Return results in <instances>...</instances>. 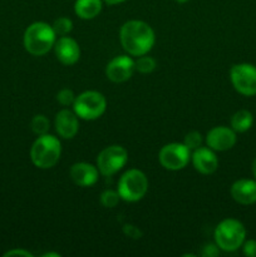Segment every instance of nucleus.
I'll return each mask as SVG.
<instances>
[{
  "label": "nucleus",
  "mask_w": 256,
  "mask_h": 257,
  "mask_svg": "<svg viewBox=\"0 0 256 257\" xmlns=\"http://www.w3.org/2000/svg\"><path fill=\"white\" fill-rule=\"evenodd\" d=\"M49 119L45 117L44 114H37L33 117L32 123H30V127H32V131L38 136H42L48 133L49 131Z\"/></svg>",
  "instance_id": "20"
},
{
  "label": "nucleus",
  "mask_w": 256,
  "mask_h": 257,
  "mask_svg": "<svg viewBox=\"0 0 256 257\" xmlns=\"http://www.w3.org/2000/svg\"><path fill=\"white\" fill-rule=\"evenodd\" d=\"M220 255V248L218 246L213 245V243H206L202 247V251H201V256L203 257H216Z\"/></svg>",
  "instance_id": "25"
},
{
  "label": "nucleus",
  "mask_w": 256,
  "mask_h": 257,
  "mask_svg": "<svg viewBox=\"0 0 256 257\" xmlns=\"http://www.w3.org/2000/svg\"><path fill=\"white\" fill-rule=\"evenodd\" d=\"M158 160L166 170L180 171L191 161V151L183 143H168L161 148Z\"/></svg>",
  "instance_id": "9"
},
{
  "label": "nucleus",
  "mask_w": 256,
  "mask_h": 257,
  "mask_svg": "<svg viewBox=\"0 0 256 257\" xmlns=\"http://www.w3.org/2000/svg\"><path fill=\"white\" fill-rule=\"evenodd\" d=\"M98 168L87 162H78L70 167V178L79 187H90L98 181Z\"/></svg>",
  "instance_id": "15"
},
{
  "label": "nucleus",
  "mask_w": 256,
  "mask_h": 257,
  "mask_svg": "<svg viewBox=\"0 0 256 257\" xmlns=\"http://www.w3.org/2000/svg\"><path fill=\"white\" fill-rule=\"evenodd\" d=\"M207 147L217 152H225L231 150L236 145V132L232 128L218 125L208 131L206 136Z\"/></svg>",
  "instance_id": "11"
},
{
  "label": "nucleus",
  "mask_w": 256,
  "mask_h": 257,
  "mask_svg": "<svg viewBox=\"0 0 256 257\" xmlns=\"http://www.w3.org/2000/svg\"><path fill=\"white\" fill-rule=\"evenodd\" d=\"M124 232L133 238H140V236H141L140 230H138V228H136L135 226H132V225H125Z\"/></svg>",
  "instance_id": "28"
},
{
  "label": "nucleus",
  "mask_w": 256,
  "mask_h": 257,
  "mask_svg": "<svg viewBox=\"0 0 256 257\" xmlns=\"http://www.w3.org/2000/svg\"><path fill=\"white\" fill-rule=\"evenodd\" d=\"M213 237L220 250L225 252H233L238 250L245 241V226L235 218H226L216 226Z\"/></svg>",
  "instance_id": "4"
},
{
  "label": "nucleus",
  "mask_w": 256,
  "mask_h": 257,
  "mask_svg": "<svg viewBox=\"0 0 256 257\" xmlns=\"http://www.w3.org/2000/svg\"><path fill=\"white\" fill-rule=\"evenodd\" d=\"M135 60L128 55H118L113 58L105 67V75L113 83H123L135 73Z\"/></svg>",
  "instance_id": "10"
},
{
  "label": "nucleus",
  "mask_w": 256,
  "mask_h": 257,
  "mask_svg": "<svg viewBox=\"0 0 256 257\" xmlns=\"http://www.w3.org/2000/svg\"><path fill=\"white\" fill-rule=\"evenodd\" d=\"M54 52L58 60L64 65L75 64L80 58L79 44L68 35L60 37L59 39L55 40Z\"/></svg>",
  "instance_id": "12"
},
{
  "label": "nucleus",
  "mask_w": 256,
  "mask_h": 257,
  "mask_svg": "<svg viewBox=\"0 0 256 257\" xmlns=\"http://www.w3.org/2000/svg\"><path fill=\"white\" fill-rule=\"evenodd\" d=\"M117 191L120 200L125 202H137L146 196L148 191L147 176L140 170H128L118 181Z\"/></svg>",
  "instance_id": "5"
},
{
  "label": "nucleus",
  "mask_w": 256,
  "mask_h": 257,
  "mask_svg": "<svg viewBox=\"0 0 256 257\" xmlns=\"http://www.w3.org/2000/svg\"><path fill=\"white\" fill-rule=\"evenodd\" d=\"M59 256H60L59 253H57V252H47L43 255V257H59Z\"/></svg>",
  "instance_id": "30"
},
{
  "label": "nucleus",
  "mask_w": 256,
  "mask_h": 257,
  "mask_svg": "<svg viewBox=\"0 0 256 257\" xmlns=\"http://www.w3.org/2000/svg\"><path fill=\"white\" fill-rule=\"evenodd\" d=\"M252 173H253V177H255V180H256V158L253 160V162H252Z\"/></svg>",
  "instance_id": "31"
},
{
  "label": "nucleus",
  "mask_w": 256,
  "mask_h": 257,
  "mask_svg": "<svg viewBox=\"0 0 256 257\" xmlns=\"http://www.w3.org/2000/svg\"><path fill=\"white\" fill-rule=\"evenodd\" d=\"M176 3H178V4H185V3H187L188 0H175Z\"/></svg>",
  "instance_id": "32"
},
{
  "label": "nucleus",
  "mask_w": 256,
  "mask_h": 257,
  "mask_svg": "<svg viewBox=\"0 0 256 257\" xmlns=\"http://www.w3.org/2000/svg\"><path fill=\"white\" fill-rule=\"evenodd\" d=\"M128 161V152L122 146L113 145L100 151L97 157V168L100 175L105 177L115 175L125 166Z\"/></svg>",
  "instance_id": "7"
},
{
  "label": "nucleus",
  "mask_w": 256,
  "mask_h": 257,
  "mask_svg": "<svg viewBox=\"0 0 256 257\" xmlns=\"http://www.w3.org/2000/svg\"><path fill=\"white\" fill-rule=\"evenodd\" d=\"M230 79L233 88L246 97L256 95V67L248 63L232 65L230 69Z\"/></svg>",
  "instance_id": "8"
},
{
  "label": "nucleus",
  "mask_w": 256,
  "mask_h": 257,
  "mask_svg": "<svg viewBox=\"0 0 256 257\" xmlns=\"http://www.w3.org/2000/svg\"><path fill=\"white\" fill-rule=\"evenodd\" d=\"M75 97H77V95L74 94V92H73L72 89H69V88H64V89L58 92L57 100L60 105H63V107H69V105H73V103H74L75 100Z\"/></svg>",
  "instance_id": "24"
},
{
  "label": "nucleus",
  "mask_w": 256,
  "mask_h": 257,
  "mask_svg": "<svg viewBox=\"0 0 256 257\" xmlns=\"http://www.w3.org/2000/svg\"><path fill=\"white\" fill-rule=\"evenodd\" d=\"M120 196L118 191L107 190L100 195V203L104 206L105 208H113L119 203Z\"/></svg>",
  "instance_id": "23"
},
{
  "label": "nucleus",
  "mask_w": 256,
  "mask_h": 257,
  "mask_svg": "<svg viewBox=\"0 0 256 257\" xmlns=\"http://www.w3.org/2000/svg\"><path fill=\"white\" fill-rule=\"evenodd\" d=\"M73 110L78 118L84 120L98 119L107 109V99L97 90H85L75 97Z\"/></svg>",
  "instance_id": "6"
},
{
  "label": "nucleus",
  "mask_w": 256,
  "mask_h": 257,
  "mask_svg": "<svg viewBox=\"0 0 256 257\" xmlns=\"http://www.w3.org/2000/svg\"><path fill=\"white\" fill-rule=\"evenodd\" d=\"M203 138L201 136L200 132L197 131H192V132H188L185 136V140H183V145L188 148L190 151H195L197 148L202 147Z\"/></svg>",
  "instance_id": "22"
},
{
  "label": "nucleus",
  "mask_w": 256,
  "mask_h": 257,
  "mask_svg": "<svg viewBox=\"0 0 256 257\" xmlns=\"http://www.w3.org/2000/svg\"><path fill=\"white\" fill-rule=\"evenodd\" d=\"M119 39L123 49L132 57L148 54L156 42L150 24L142 20H128L120 27Z\"/></svg>",
  "instance_id": "1"
},
{
  "label": "nucleus",
  "mask_w": 256,
  "mask_h": 257,
  "mask_svg": "<svg viewBox=\"0 0 256 257\" xmlns=\"http://www.w3.org/2000/svg\"><path fill=\"white\" fill-rule=\"evenodd\" d=\"M241 247H242V252L245 256L256 257V241L255 240L243 241Z\"/></svg>",
  "instance_id": "26"
},
{
  "label": "nucleus",
  "mask_w": 256,
  "mask_h": 257,
  "mask_svg": "<svg viewBox=\"0 0 256 257\" xmlns=\"http://www.w3.org/2000/svg\"><path fill=\"white\" fill-rule=\"evenodd\" d=\"M103 0H75L74 13L83 20H90L100 14Z\"/></svg>",
  "instance_id": "17"
},
{
  "label": "nucleus",
  "mask_w": 256,
  "mask_h": 257,
  "mask_svg": "<svg viewBox=\"0 0 256 257\" xmlns=\"http://www.w3.org/2000/svg\"><path fill=\"white\" fill-rule=\"evenodd\" d=\"M53 30H54L55 35H59V37H65V35L69 34L73 29V22L67 17L58 18L57 20H54L53 23Z\"/></svg>",
  "instance_id": "21"
},
{
  "label": "nucleus",
  "mask_w": 256,
  "mask_h": 257,
  "mask_svg": "<svg viewBox=\"0 0 256 257\" xmlns=\"http://www.w3.org/2000/svg\"><path fill=\"white\" fill-rule=\"evenodd\" d=\"M191 160L195 170L202 175H212L218 168V160L215 155V151L208 147H200L193 151Z\"/></svg>",
  "instance_id": "14"
},
{
  "label": "nucleus",
  "mask_w": 256,
  "mask_h": 257,
  "mask_svg": "<svg viewBox=\"0 0 256 257\" xmlns=\"http://www.w3.org/2000/svg\"><path fill=\"white\" fill-rule=\"evenodd\" d=\"M24 48L29 54L42 57L54 48L57 35L52 25L44 22H35L25 29Z\"/></svg>",
  "instance_id": "2"
},
{
  "label": "nucleus",
  "mask_w": 256,
  "mask_h": 257,
  "mask_svg": "<svg viewBox=\"0 0 256 257\" xmlns=\"http://www.w3.org/2000/svg\"><path fill=\"white\" fill-rule=\"evenodd\" d=\"M135 67L137 72L142 73V74H148V73H152L156 69L157 63H156L155 58L148 57L147 54H145L138 57V59L135 62Z\"/></svg>",
  "instance_id": "19"
},
{
  "label": "nucleus",
  "mask_w": 256,
  "mask_h": 257,
  "mask_svg": "<svg viewBox=\"0 0 256 257\" xmlns=\"http://www.w3.org/2000/svg\"><path fill=\"white\" fill-rule=\"evenodd\" d=\"M62 153V145L57 137L52 135L39 136L30 148V158L35 167L49 170L58 163Z\"/></svg>",
  "instance_id": "3"
},
{
  "label": "nucleus",
  "mask_w": 256,
  "mask_h": 257,
  "mask_svg": "<svg viewBox=\"0 0 256 257\" xmlns=\"http://www.w3.org/2000/svg\"><path fill=\"white\" fill-rule=\"evenodd\" d=\"M103 2L108 5H117V4H120V3L127 2V0H103Z\"/></svg>",
  "instance_id": "29"
},
{
  "label": "nucleus",
  "mask_w": 256,
  "mask_h": 257,
  "mask_svg": "<svg viewBox=\"0 0 256 257\" xmlns=\"http://www.w3.org/2000/svg\"><path fill=\"white\" fill-rule=\"evenodd\" d=\"M54 127L58 135L64 140H72L79 131V120L74 110L62 109L57 113L54 119Z\"/></svg>",
  "instance_id": "13"
},
{
  "label": "nucleus",
  "mask_w": 256,
  "mask_h": 257,
  "mask_svg": "<svg viewBox=\"0 0 256 257\" xmlns=\"http://www.w3.org/2000/svg\"><path fill=\"white\" fill-rule=\"evenodd\" d=\"M253 123V117L252 113L248 112L246 109H240L232 115L231 118V128H232L235 132L243 133L246 131H248L251 128Z\"/></svg>",
  "instance_id": "18"
},
{
  "label": "nucleus",
  "mask_w": 256,
  "mask_h": 257,
  "mask_svg": "<svg viewBox=\"0 0 256 257\" xmlns=\"http://www.w3.org/2000/svg\"><path fill=\"white\" fill-rule=\"evenodd\" d=\"M231 197L240 205H253L256 202V181L238 180L231 186Z\"/></svg>",
  "instance_id": "16"
},
{
  "label": "nucleus",
  "mask_w": 256,
  "mask_h": 257,
  "mask_svg": "<svg viewBox=\"0 0 256 257\" xmlns=\"http://www.w3.org/2000/svg\"><path fill=\"white\" fill-rule=\"evenodd\" d=\"M5 257L10 256H23V257H33V253L29 252L27 250H23V248H15V250H10L8 252L4 253Z\"/></svg>",
  "instance_id": "27"
}]
</instances>
